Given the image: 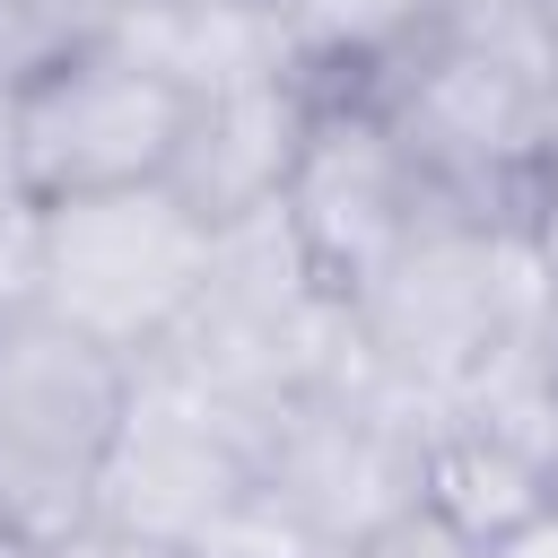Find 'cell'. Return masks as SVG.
<instances>
[{"instance_id":"obj_1","label":"cell","mask_w":558,"mask_h":558,"mask_svg":"<svg viewBox=\"0 0 558 558\" xmlns=\"http://www.w3.org/2000/svg\"><path fill=\"white\" fill-rule=\"evenodd\" d=\"M218 227H201L166 183L35 201V305L87 340L148 366L209 288Z\"/></svg>"},{"instance_id":"obj_2","label":"cell","mask_w":558,"mask_h":558,"mask_svg":"<svg viewBox=\"0 0 558 558\" xmlns=\"http://www.w3.org/2000/svg\"><path fill=\"white\" fill-rule=\"evenodd\" d=\"M183 113H192V96L113 35V44L78 52L70 70H52V78H35V87L9 96L17 183H26V201H78V192L166 183Z\"/></svg>"},{"instance_id":"obj_3","label":"cell","mask_w":558,"mask_h":558,"mask_svg":"<svg viewBox=\"0 0 558 558\" xmlns=\"http://www.w3.org/2000/svg\"><path fill=\"white\" fill-rule=\"evenodd\" d=\"M427 209H436V192H427L418 157L401 148V131L375 96H314L305 105V140H296V166H288V192H279V227L305 253L323 296L349 305Z\"/></svg>"},{"instance_id":"obj_4","label":"cell","mask_w":558,"mask_h":558,"mask_svg":"<svg viewBox=\"0 0 558 558\" xmlns=\"http://www.w3.org/2000/svg\"><path fill=\"white\" fill-rule=\"evenodd\" d=\"M253 488V427L209 410L201 392L140 366V392L96 462V514H122L174 549H192L235 497Z\"/></svg>"},{"instance_id":"obj_5","label":"cell","mask_w":558,"mask_h":558,"mask_svg":"<svg viewBox=\"0 0 558 558\" xmlns=\"http://www.w3.org/2000/svg\"><path fill=\"white\" fill-rule=\"evenodd\" d=\"M140 392V366L78 323L44 314L35 296L0 314V445L35 462L61 488H87L96 506V462Z\"/></svg>"},{"instance_id":"obj_6","label":"cell","mask_w":558,"mask_h":558,"mask_svg":"<svg viewBox=\"0 0 558 558\" xmlns=\"http://www.w3.org/2000/svg\"><path fill=\"white\" fill-rule=\"evenodd\" d=\"M305 105H314V87H296V78H235V87L192 96L174 166H166V192L201 227L270 218L279 192H288L296 140H305Z\"/></svg>"},{"instance_id":"obj_7","label":"cell","mask_w":558,"mask_h":558,"mask_svg":"<svg viewBox=\"0 0 558 558\" xmlns=\"http://www.w3.org/2000/svg\"><path fill=\"white\" fill-rule=\"evenodd\" d=\"M279 61L314 96H375L436 26V0H262Z\"/></svg>"},{"instance_id":"obj_8","label":"cell","mask_w":558,"mask_h":558,"mask_svg":"<svg viewBox=\"0 0 558 558\" xmlns=\"http://www.w3.org/2000/svg\"><path fill=\"white\" fill-rule=\"evenodd\" d=\"M122 0H0V96L70 70L78 52L122 35Z\"/></svg>"},{"instance_id":"obj_9","label":"cell","mask_w":558,"mask_h":558,"mask_svg":"<svg viewBox=\"0 0 558 558\" xmlns=\"http://www.w3.org/2000/svg\"><path fill=\"white\" fill-rule=\"evenodd\" d=\"M44 558H183L174 541H157V532H140V523H122V514H70L52 541H44Z\"/></svg>"},{"instance_id":"obj_10","label":"cell","mask_w":558,"mask_h":558,"mask_svg":"<svg viewBox=\"0 0 558 558\" xmlns=\"http://www.w3.org/2000/svg\"><path fill=\"white\" fill-rule=\"evenodd\" d=\"M35 296V201L0 192V314Z\"/></svg>"},{"instance_id":"obj_11","label":"cell","mask_w":558,"mask_h":558,"mask_svg":"<svg viewBox=\"0 0 558 558\" xmlns=\"http://www.w3.org/2000/svg\"><path fill=\"white\" fill-rule=\"evenodd\" d=\"M471 558H558V497L541 514H523L514 532H497L488 549H471Z\"/></svg>"},{"instance_id":"obj_12","label":"cell","mask_w":558,"mask_h":558,"mask_svg":"<svg viewBox=\"0 0 558 558\" xmlns=\"http://www.w3.org/2000/svg\"><path fill=\"white\" fill-rule=\"evenodd\" d=\"M0 192H26V183H17V131H9V96H0Z\"/></svg>"},{"instance_id":"obj_13","label":"cell","mask_w":558,"mask_h":558,"mask_svg":"<svg viewBox=\"0 0 558 558\" xmlns=\"http://www.w3.org/2000/svg\"><path fill=\"white\" fill-rule=\"evenodd\" d=\"M131 17H166V9H209V0H122Z\"/></svg>"},{"instance_id":"obj_14","label":"cell","mask_w":558,"mask_h":558,"mask_svg":"<svg viewBox=\"0 0 558 558\" xmlns=\"http://www.w3.org/2000/svg\"><path fill=\"white\" fill-rule=\"evenodd\" d=\"M436 9H453V0H436Z\"/></svg>"}]
</instances>
